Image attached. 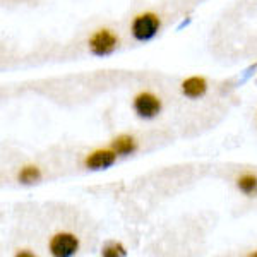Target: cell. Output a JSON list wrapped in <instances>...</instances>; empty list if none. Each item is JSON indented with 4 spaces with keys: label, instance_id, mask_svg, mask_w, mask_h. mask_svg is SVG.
Instances as JSON below:
<instances>
[{
    "label": "cell",
    "instance_id": "obj_1",
    "mask_svg": "<svg viewBox=\"0 0 257 257\" xmlns=\"http://www.w3.org/2000/svg\"><path fill=\"white\" fill-rule=\"evenodd\" d=\"M161 21L155 12H144V14L136 16L131 24V33L138 41H151L160 33Z\"/></svg>",
    "mask_w": 257,
    "mask_h": 257
},
{
    "label": "cell",
    "instance_id": "obj_2",
    "mask_svg": "<svg viewBox=\"0 0 257 257\" xmlns=\"http://www.w3.org/2000/svg\"><path fill=\"white\" fill-rule=\"evenodd\" d=\"M89 52L94 57H108L118 47V36L111 30H98L88 40Z\"/></svg>",
    "mask_w": 257,
    "mask_h": 257
},
{
    "label": "cell",
    "instance_id": "obj_3",
    "mask_svg": "<svg viewBox=\"0 0 257 257\" xmlns=\"http://www.w3.org/2000/svg\"><path fill=\"white\" fill-rule=\"evenodd\" d=\"M132 106H134V111L138 113V117L144 120H151L160 115L161 99L156 96V94L149 93V91H144V93H139L138 96L134 98Z\"/></svg>",
    "mask_w": 257,
    "mask_h": 257
},
{
    "label": "cell",
    "instance_id": "obj_4",
    "mask_svg": "<svg viewBox=\"0 0 257 257\" xmlns=\"http://www.w3.org/2000/svg\"><path fill=\"white\" fill-rule=\"evenodd\" d=\"M50 252L55 257H72L79 250V238L72 233H57L50 240Z\"/></svg>",
    "mask_w": 257,
    "mask_h": 257
},
{
    "label": "cell",
    "instance_id": "obj_5",
    "mask_svg": "<svg viewBox=\"0 0 257 257\" xmlns=\"http://www.w3.org/2000/svg\"><path fill=\"white\" fill-rule=\"evenodd\" d=\"M117 161V153L113 149H96L91 155L86 156L84 167L93 172H101V170H108Z\"/></svg>",
    "mask_w": 257,
    "mask_h": 257
},
{
    "label": "cell",
    "instance_id": "obj_6",
    "mask_svg": "<svg viewBox=\"0 0 257 257\" xmlns=\"http://www.w3.org/2000/svg\"><path fill=\"white\" fill-rule=\"evenodd\" d=\"M182 93H184V96H187L190 99L202 98L208 93V81L199 76L187 77V79L182 82Z\"/></svg>",
    "mask_w": 257,
    "mask_h": 257
},
{
    "label": "cell",
    "instance_id": "obj_7",
    "mask_svg": "<svg viewBox=\"0 0 257 257\" xmlns=\"http://www.w3.org/2000/svg\"><path fill=\"white\" fill-rule=\"evenodd\" d=\"M110 148L120 156H128V155H132V153H136V149H138V141L132 138V136H118V138H115L111 141Z\"/></svg>",
    "mask_w": 257,
    "mask_h": 257
},
{
    "label": "cell",
    "instance_id": "obj_8",
    "mask_svg": "<svg viewBox=\"0 0 257 257\" xmlns=\"http://www.w3.org/2000/svg\"><path fill=\"white\" fill-rule=\"evenodd\" d=\"M18 180L24 185H31L36 184V182L41 180V170L35 165H28V167H23L21 172L18 173Z\"/></svg>",
    "mask_w": 257,
    "mask_h": 257
},
{
    "label": "cell",
    "instance_id": "obj_9",
    "mask_svg": "<svg viewBox=\"0 0 257 257\" xmlns=\"http://www.w3.org/2000/svg\"><path fill=\"white\" fill-rule=\"evenodd\" d=\"M237 187L240 192H243L245 196H255L257 194V175L243 173L242 177H238Z\"/></svg>",
    "mask_w": 257,
    "mask_h": 257
},
{
    "label": "cell",
    "instance_id": "obj_10",
    "mask_svg": "<svg viewBox=\"0 0 257 257\" xmlns=\"http://www.w3.org/2000/svg\"><path fill=\"white\" fill-rule=\"evenodd\" d=\"M101 255H105V257H125L127 250L122 245H120V243L111 242V243H108V245L103 247Z\"/></svg>",
    "mask_w": 257,
    "mask_h": 257
},
{
    "label": "cell",
    "instance_id": "obj_11",
    "mask_svg": "<svg viewBox=\"0 0 257 257\" xmlns=\"http://www.w3.org/2000/svg\"><path fill=\"white\" fill-rule=\"evenodd\" d=\"M252 257H257V252H252V254H250Z\"/></svg>",
    "mask_w": 257,
    "mask_h": 257
}]
</instances>
